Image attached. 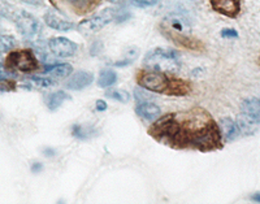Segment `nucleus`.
Segmentation results:
<instances>
[{
	"label": "nucleus",
	"instance_id": "f257e3e1",
	"mask_svg": "<svg viewBox=\"0 0 260 204\" xmlns=\"http://www.w3.org/2000/svg\"><path fill=\"white\" fill-rule=\"evenodd\" d=\"M147 133L157 143L177 151L206 154L224 148L219 124L202 107L159 116L148 127Z\"/></svg>",
	"mask_w": 260,
	"mask_h": 204
},
{
	"label": "nucleus",
	"instance_id": "f03ea898",
	"mask_svg": "<svg viewBox=\"0 0 260 204\" xmlns=\"http://www.w3.org/2000/svg\"><path fill=\"white\" fill-rule=\"evenodd\" d=\"M139 87L167 96H186L191 92V83L168 72L139 71L136 76Z\"/></svg>",
	"mask_w": 260,
	"mask_h": 204
},
{
	"label": "nucleus",
	"instance_id": "7ed1b4c3",
	"mask_svg": "<svg viewBox=\"0 0 260 204\" xmlns=\"http://www.w3.org/2000/svg\"><path fill=\"white\" fill-rule=\"evenodd\" d=\"M143 65L150 71L175 72L180 68V52L166 48H155L143 59Z\"/></svg>",
	"mask_w": 260,
	"mask_h": 204
},
{
	"label": "nucleus",
	"instance_id": "20e7f679",
	"mask_svg": "<svg viewBox=\"0 0 260 204\" xmlns=\"http://www.w3.org/2000/svg\"><path fill=\"white\" fill-rule=\"evenodd\" d=\"M6 68L9 71H17L21 73H30L39 69V61L31 50L11 51L6 59Z\"/></svg>",
	"mask_w": 260,
	"mask_h": 204
},
{
	"label": "nucleus",
	"instance_id": "39448f33",
	"mask_svg": "<svg viewBox=\"0 0 260 204\" xmlns=\"http://www.w3.org/2000/svg\"><path fill=\"white\" fill-rule=\"evenodd\" d=\"M160 33L166 37L168 41H171L175 46H178L181 48H185L187 51H191V52L201 53L206 51V47L202 43L199 39H197L195 37H192L191 34L185 33V31H180V30H175L169 27L166 24H160L159 26Z\"/></svg>",
	"mask_w": 260,
	"mask_h": 204
},
{
	"label": "nucleus",
	"instance_id": "423d86ee",
	"mask_svg": "<svg viewBox=\"0 0 260 204\" xmlns=\"http://www.w3.org/2000/svg\"><path fill=\"white\" fill-rule=\"evenodd\" d=\"M103 0H50L57 11L74 16H86L94 12Z\"/></svg>",
	"mask_w": 260,
	"mask_h": 204
},
{
	"label": "nucleus",
	"instance_id": "0eeeda50",
	"mask_svg": "<svg viewBox=\"0 0 260 204\" xmlns=\"http://www.w3.org/2000/svg\"><path fill=\"white\" fill-rule=\"evenodd\" d=\"M116 13H117L116 9L106 8L101 13H98V15L92 16V17L81 21L77 26V30L81 34H83V36H91V34L98 33V31H101L110 22L115 21Z\"/></svg>",
	"mask_w": 260,
	"mask_h": 204
},
{
	"label": "nucleus",
	"instance_id": "6e6552de",
	"mask_svg": "<svg viewBox=\"0 0 260 204\" xmlns=\"http://www.w3.org/2000/svg\"><path fill=\"white\" fill-rule=\"evenodd\" d=\"M15 24L24 38L36 41L42 33V24L26 11H20L15 15Z\"/></svg>",
	"mask_w": 260,
	"mask_h": 204
},
{
	"label": "nucleus",
	"instance_id": "1a4fd4ad",
	"mask_svg": "<svg viewBox=\"0 0 260 204\" xmlns=\"http://www.w3.org/2000/svg\"><path fill=\"white\" fill-rule=\"evenodd\" d=\"M48 50L56 57H72L77 52V43L65 37H55L48 41Z\"/></svg>",
	"mask_w": 260,
	"mask_h": 204
},
{
	"label": "nucleus",
	"instance_id": "9d476101",
	"mask_svg": "<svg viewBox=\"0 0 260 204\" xmlns=\"http://www.w3.org/2000/svg\"><path fill=\"white\" fill-rule=\"evenodd\" d=\"M215 12L229 18H236L241 12V0H210Z\"/></svg>",
	"mask_w": 260,
	"mask_h": 204
},
{
	"label": "nucleus",
	"instance_id": "9b49d317",
	"mask_svg": "<svg viewBox=\"0 0 260 204\" xmlns=\"http://www.w3.org/2000/svg\"><path fill=\"white\" fill-rule=\"evenodd\" d=\"M237 126L240 129V133L245 137H252L259 131L260 120L255 119L247 113H240L237 116Z\"/></svg>",
	"mask_w": 260,
	"mask_h": 204
},
{
	"label": "nucleus",
	"instance_id": "f8f14e48",
	"mask_svg": "<svg viewBox=\"0 0 260 204\" xmlns=\"http://www.w3.org/2000/svg\"><path fill=\"white\" fill-rule=\"evenodd\" d=\"M43 21H45V24L47 26H50L53 30H57V31H71L76 27L72 21L65 20L60 15L52 12V11H48V12L45 13Z\"/></svg>",
	"mask_w": 260,
	"mask_h": 204
},
{
	"label": "nucleus",
	"instance_id": "ddd939ff",
	"mask_svg": "<svg viewBox=\"0 0 260 204\" xmlns=\"http://www.w3.org/2000/svg\"><path fill=\"white\" fill-rule=\"evenodd\" d=\"M94 82V74L86 71H80L74 73L71 77V80L67 82V89L74 90V91H80L85 87L90 86Z\"/></svg>",
	"mask_w": 260,
	"mask_h": 204
},
{
	"label": "nucleus",
	"instance_id": "4468645a",
	"mask_svg": "<svg viewBox=\"0 0 260 204\" xmlns=\"http://www.w3.org/2000/svg\"><path fill=\"white\" fill-rule=\"evenodd\" d=\"M136 113L143 120H151L154 121L161 113L160 107L156 104L151 103V101H141L138 106L136 107Z\"/></svg>",
	"mask_w": 260,
	"mask_h": 204
},
{
	"label": "nucleus",
	"instance_id": "2eb2a0df",
	"mask_svg": "<svg viewBox=\"0 0 260 204\" xmlns=\"http://www.w3.org/2000/svg\"><path fill=\"white\" fill-rule=\"evenodd\" d=\"M220 130H221L222 139H226L228 142H233L240 137V129L237 126L236 121L231 119V117H224L220 120Z\"/></svg>",
	"mask_w": 260,
	"mask_h": 204
},
{
	"label": "nucleus",
	"instance_id": "dca6fc26",
	"mask_svg": "<svg viewBox=\"0 0 260 204\" xmlns=\"http://www.w3.org/2000/svg\"><path fill=\"white\" fill-rule=\"evenodd\" d=\"M71 100V95L65 91H56L52 92L51 95H48L47 99H46V104H47L48 110L50 111H56L61 104H64L65 101Z\"/></svg>",
	"mask_w": 260,
	"mask_h": 204
},
{
	"label": "nucleus",
	"instance_id": "f3484780",
	"mask_svg": "<svg viewBox=\"0 0 260 204\" xmlns=\"http://www.w3.org/2000/svg\"><path fill=\"white\" fill-rule=\"evenodd\" d=\"M73 72L71 64H55V65H46L45 73L50 74L53 78H65Z\"/></svg>",
	"mask_w": 260,
	"mask_h": 204
},
{
	"label": "nucleus",
	"instance_id": "a211bd4d",
	"mask_svg": "<svg viewBox=\"0 0 260 204\" xmlns=\"http://www.w3.org/2000/svg\"><path fill=\"white\" fill-rule=\"evenodd\" d=\"M241 111L243 113L252 116L255 119L260 120V101L257 98H247L241 104Z\"/></svg>",
	"mask_w": 260,
	"mask_h": 204
},
{
	"label": "nucleus",
	"instance_id": "6ab92c4d",
	"mask_svg": "<svg viewBox=\"0 0 260 204\" xmlns=\"http://www.w3.org/2000/svg\"><path fill=\"white\" fill-rule=\"evenodd\" d=\"M55 85V81H52L51 78L46 77H31L24 83V87L27 89H48L51 86Z\"/></svg>",
	"mask_w": 260,
	"mask_h": 204
},
{
	"label": "nucleus",
	"instance_id": "aec40b11",
	"mask_svg": "<svg viewBox=\"0 0 260 204\" xmlns=\"http://www.w3.org/2000/svg\"><path fill=\"white\" fill-rule=\"evenodd\" d=\"M117 82V74L111 69H106V71L101 72V76L98 78V86L102 89L110 87V86L115 85Z\"/></svg>",
	"mask_w": 260,
	"mask_h": 204
},
{
	"label": "nucleus",
	"instance_id": "412c9836",
	"mask_svg": "<svg viewBox=\"0 0 260 204\" xmlns=\"http://www.w3.org/2000/svg\"><path fill=\"white\" fill-rule=\"evenodd\" d=\"M107 98L113 99L116 101H120V103H127L130 100V94L125 90L120 89H112L110 91H107L106 94Z\"/></svg>",
	"mask_w": 260,
	"mask_h": 204
},
{
	"label": "nucleus",
	"instance_id": "4be33fe9",
	"mask_svg": "<svg viewBox=\"0 0 260 204\" xmlns=\"http://www.w3.org/2000/svg\"><path fill=\"white\" fill-rule=\"evenodd\" d=\"M139 55V50L138 48H129V50L125 52L124 55V59L120 60V61L115 62L116 66H120V68H122V66H126L129 65V64H132V62L134 61V60L138 57Z\"/></svg>",
	"mask_w": 260,
	"mask_h": 204
},
{
	"label": "nucleus",
	"instance_id": "5701e85b",
	"mask_svg": "<svg viewBox=\"0 0 260 204\" xmlns=\"http://www.w3.org/2000/svg\"><path fill=\"white\" fill-rule=\"evenodd\" d=\"M17 42L12 36L0 34V52H9L12 48L16 47Z\"/></svg>",
	"mask_w": 260,
	"mask_h": 204
},
{
	"label": "nucleus",
	"instance_id": "b1692460",
	"mask_svg": "<svg viewBox=\"0 0 260 204\" xmlns=\"http://www.w3.org/2000/svg\"><path fill=\"white\" fill-rule=\"evenodd\" d=\"M16 82L11 78H4L0 80V92H11L16 90Z\"/></svg>",
	"mask_w": 260,
	"mask_h": 204
},
{
	"label": "nucleus",
	"instance_id": "393cba45",
	"mask_svg": "<svg viewBox=\"0 0 260 204\" xmlns=\"http://www.w3.org/2000/svg\"><path fill=\"white\" fill-rule=\"evenodd\" d=\"M72 134H73V135L78 139L89 138V134H87V131H86L85 127L80 126V125H74V126L72 127Z\"/></svg>",
	"mask_w": 260,
	"mask_h": 204
},
{
	"label": "nucleus",
	"instance_id": "a878e982",
	"mask_svg": "<svg viewBox=\"0 0 260 204\" xmlns=\"http://www.w3.org/2000/svg\"><path fill=\"white\" fill-rule=\"evenodd\" d=\"M134 98L139 101H150L152 99V95L147 94L145 89H136L134 90Z\"/></svg>",
	"mask_w": 260,
	"mask_h": 204
},
{
	"label": "nucleus",
	"instance_id": "bb28decb",
	"mask_svg": "<svg viewBox=\"0 0 260 204\" xmlns=\"http://www.w3.org/2000/svg\"><path fill=\"white\" fill-rule=\"evenodd\" d=\"M137 7L146 8V7H154L159 3V0H132Z\"/></svg>",
	"mask_w": 260,
	"mask_h": 204
},
{
	"label": "nucleus",
	"instance_id": "cd10ccee",
	"mask_svg": "<svg viewBox=\"0 0 260 204\" xmlns=\"http://www.w3.org/2000/svg\"><path fill=\"white\" fill-rule=\"evenodd\" d=\"M221 37L225 39H236L238 38V33H237V30L234 29H222L221 30Z\"/></svg>",
	"mask_w": 260,
	"mask_h": 204
},
{
	"label": "nucleus",
	"instance_id": "c85d7f7f",
	"mask_svg": "<svg viewBox=\"0 0 260 204\" xmlns=\"http://www.w3.org/2000/svg\"><path fill=\"white\" fill-rule=\"evenodd\" d=\"M15 74L12 73V71H9V69L4 68V66H2V64H0V80H4V78H11L13 77Z\"/></svg>",
	"mask_w": 260,
	"mask_h": 204
},
{
	"label": "nucleus",
	"instance_id": "c756f323",
	"mask_svg": "<svg viewBox=\"0 0 260 204\" xmlns=\"http://www.w3.org/2000/svg\"><path fill=\"white\" fill-rule=\"evenodd\" d=\"M95 108H96L98 112H104L107 110V103L103 99H98L96 103H95Z\"/></svg>",
	"mask_w": 260,
	"mask_h": 204
},
{
	"label": "nucleus",
	"instance_id": "7c9ffc66",
	"mask_svg": "<svg viewBox=\"0 0 260 204\" xmlns=\"http://www.w3.org/2000/svg\"><path fill=\"white\" fill-rule=\"evenodd\" d=\"M43 169V165H42L41 163H34L31 165V171L34 172V173H38L39 171H42Z\"/></svg>",
	"mask_w": 260,
	"mask_h": 204
},
{
	"label": "nucleus",
	"instance_id": "2f4dec72",
	"mask_svg": "<svg viewBox=\"0 0 260 204\" xmlns=\"http://www.w3.org/2000/svg\"><path fill=\"white\" fill-rule=\"evenodd\" d=\"M250 198H251L252 200H254V203L259 204L260 203V192L256 191V192H255V194H252V195L250 196Z\"/></svg>",
	"mask_w": 260,
	"mask_h": 204
},
{
	"label": "nucleus",
	"instance_id": "473e14b6",
	"mask_svg": "<svg viewBox=\"0 0 260 204\" xmlns=\"http://www.w3.org/2000/svg\"><path fill=\"white\" fill-rule=\"evenodd\" d=\"M43 154H45L46 156H53L56 152L53 151L52 148H46V150H43Z\"/></svg>",
	"mask_w": 260,
	"mask_h": 204
}]
</instances>
